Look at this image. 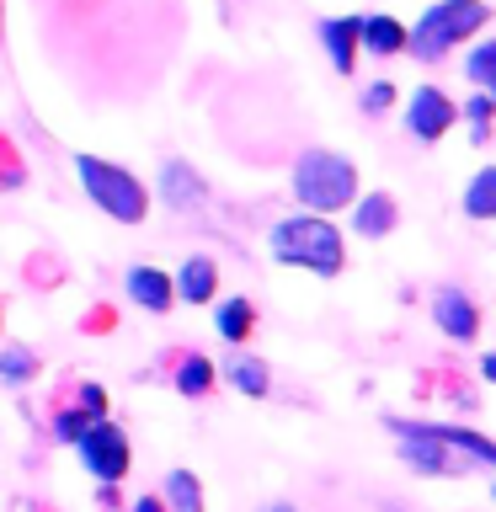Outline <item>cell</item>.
Returning a JSON list of instances; mask_svg holds the SVG:
<instances>
[{
  "label": "cell",
  "mask_w": 496,
  "mask_h": 512,
  "mask_svg": "<svg viewBox=\"0 0 496 512\" xmlns=\"http://www.w3.org/2000/svg\"><path fill=\"white\" fill-rule=\"evenodd\" d=\"M272 256H278V262H294V267H310L320 278H336L347 251H342V235H336L331 219L294 214L272 230Z\"/></svg>",
  "instance_id": "6da1fadb"
},
{
  "label": "cell",
  "mask_w": 496,
  "mask_h": 512,
  "mask_svg": "<svg viewBox=\"0 0 496 512\" xmlns=\"http://www.w3.org/2000/svg\"><path fill=\"white\" fill-rule=\"evenodd\" d=\"M352 192H358V171H352L347 155H331V150H304L299 166H294V198L304 208H347Z\"/></svg>",
  "instance_id": "7a4b0ae2"
},
{
  "label": "cell",
  "mask_w": 496,
  "mask_h": 512,
  "mask_svg": "<svg viewBox=\"0 0 496 512\" xmlns=\"http://www.w3.org/2000/svg\"><path fill=\"white\" fill-rule=\"evenodd\" d=\"M486 6L480 0H438L422 22H416V32H411V54L416 59H443L454 43H464L475 27H486Z\"/></svg>",
  "instance_id": "3957f363"
},
{
  "label": "cell",
  "mask_w": 496,
  "mask_h": 512,
  "mask_svg": "<svg viewBox=\"0 0 496 512\" xmlns=\"http://www.w3.org/2000/svg\"><path fill=\"white\" fill-rule=\"evenodd\" d=\"M75 171H80V182H86V192L107 208L112 219H123V224H139L144 219V187L128 171L107 166V160H96V155H80Z\"/></svg>",
  "instance_id": "277c9868"
},
{
  "label": "cell",
  "mask_w": 496,
  "mask_h": 512,
  "mask_svg": "<svg viewBox=\"0 0 496 512\" xmlns=\"http://www.w3.org/2000/svg\"><path fill=\"white\" fill-rule=\"evenodd\" d=\"M80 459H86V470L96 480H123L128 475V438L112 422H91V432L80 438Z\"/></svg>",
  "instance_id": "5b68a950"
},
{
  "label": "cell",
  "mask_w": 496,
  "mask_h": 512,
  "mask_svg": "<svg viewBox=\"0 0 496 512\" xmlns=\"http://www.w3.org/2000/svg\"><path fill=\"white\" fill-rule=\"evenodd\" d=\"M448 123H454V102H448L443 91H432V86H422L411 96V112H406V128L416 139H443L448 134Z\"/></svg>",
  "instance_id": "8992f818"
},
{
  "label": "cell",
  "mask_w": 496,
  "mask_h": 512,
  "mask_svg": "<svg viewBox=\"0 0 496 512\" xmlns=\"http://www.w3.org/2000/svg\"><path fill=\"white\" fill-rule=\"evenodd\" d=\"M432 315H438V326L454 336V342H475L480 315H475V304L464 299L459 288H438V294H432Z\"/></svg>",
  "instance_id": "52a82bcc"
},
{
  "label": "cell",
  "mask_w": 496,
  "mask_h": 512,
  "mask_svg": "<svg viewBox=\"0 0 496 512\" xmlns=\"http://www.w3.org/2000/svg\"><path fill=\"white\" fill-rule=\"evenodd\" d=\"M320 38H326V54H331V64L347 75V70H352V59H358L363 22H358V16H342V22H326V27H320Z\"/></svg>",
  "instance_id": "ba28073f"
},
{
  "label": "cell",
  "mask_w": 496,
  "mask_h": 512,
  "mask_svg": "<svg viewBox=\"0 0 496 512\" xmlns=\"http://www.w3.org/2000/svg\"><path fill=\"white\" fill-rule=\"evenodd\" d=\"M128 299H139L144 310H171V278L166 272H155V267H134L128 272Z\"/></svg>",
  "instance_id": "9c48e42d"
},
{
  "label": "cell",
  "mask_w": 496,
  "mask_h": 512,
  "mask_svg": "<svg viewBox=\"0 0 496 512\" xmlns=\"http://www.w3.org/2000/svg\"><path fill=\"white\" fill-rule=\"evenodd\" d=\"M214 283H219V272H214V256H192V262L182 267V299L187 304H208L214 299Z\"/></svg>",
  "instance_id": "30bf717a"
},
{
  "label": "cell",
  "mask_w": 496,
  "mask_h": 512,
  "mask_svg": "<svg viewBox=\"0 0 496 512\" xmlns=\"http://www.w3.org/2000/svg\"><path fill=\"white\" fill-rule=\"evenodd\" d=\"M464 214L470 219H496V166H486L464 187Z\"/></svg>",
  "instance_id": "8fae6325"
},
{
  "label": "cell",
  "mask_w": 496,
  "mask_h": 512,
  "mask_svg": "<svg viewBox=\"0 0 496 512\" xmlns=\"http://www.w3.org/2000/svg\"><path fill=\"white\" fill-rule=\"evenodd\" d=\"M363 43L374 48V54H395V48H406V27H400L395 16H368V22H363Z\"/></svg>",
  "instance_id": "7c38bea8"
},
{
  "label": "cell",
  "mask_w": 496,
  "mask_h": 512,
  "mask_svg": "<svg viewBox=\"0 0 496 512\" xmlns=\"http://www.w3.org/2000/svg\"><path fill=\"white\" fill-rule=\"evenodd\" d=\"M166 502H171V512H203V486H198V475H192V470H171V480H166Z\"/></svg>",
  "instance_id": "4fadbf2b"
},
{
  "label": "cell",
  "mask_w": 496,
  "mask_h": 512,
  "mask_svg": "<svg viewBox=\"0 0 496 512\" xmlns=\"http://www.w3.org/2000/svg\"><path fill=\"white\" fill-rule=\"evenodd\" d=\"M352 224H358L363 235H384V230L395 224V198H384V192L363 198V203H358V219H352Z\"/></svg>",
  "instance_id": "5bb4252c"
},
{
  "label": "cell",
  "mask_w": 496,
  "mask_h": 512,
  "mask_svg": "<svg viewBox=\"0 0 496 512\" xmlns=\"http://www.w3.org/2000/svg\"><path fill=\"white\" fill-rule=\"evenodd\" d=\"M432 438L448 443V448H464V454H475V459H486V464H496V443H486L470 427H432Z\"/></svg>",
  "instance_id": "9a60e30c"
},
{
  "label": "cell",
  "mask_w": 496,
  "mask_h": 512,
  "mask_svg": "<svg viewBox=\"0 0 496 512\" xmlns=\"http://www.w3.org/2000/svg\"><path fill=\"white\" fill-rule=\"evenodd\" d=\"M176 390H182V395H208V390H214V363H208V358H187L182 374H176Z\"/></svg>",
  "instance_id": "2e32d148"
},
{
  "label": "cell",
  "mask_w": 496,
  "mask_h": 512,
  "mask_svg": "<svg viewBox=\"0 0 496 512\" xmlns=\"http://www.w3.org/2000/svg\"><path fill=\"white\" fill-rule=\"evenodd\" d=\"M219 331H224V342H246V331H251V299H230L219 310Z\"/></svg>",
  "instance_id": "e0dca14e"
},
{
  "label": "cell",
  "mask_w": 496,
  "mask_h": 512,
  "mask_svg": "<svg viewBox=\"0 0 496 512\" xmlns=\"http://www.w3.org/2000/svg\"><path fill=\"white\" fill-rule=\"evenodd\" d=\"M464 70H470V80H475V86L486 91V96H496V43H480Z\"/></svg>",
  "instance_id": "ac0fdd59"
},
{
  "label": "cell",
  "mask_w": 496,
  "mask_h": 512,
  "mask_svg": "<svg viewBox=\"0 0 496 512\" xmlns=\"http://www.w3.org/2000/svg\"><path fill=\"white\" fill-rule=\"evenodd\" d=\"M166 198L171 203H198L203 198V182L187 166H166Z\"/></svg>",
  "instance_id": "d6986e66"
},
{
  "label": "cell",
  "mask_w": 496,
  "mask_h": 512,
  "mask_svg": "<svg viewBox=\"0 0 496 512\" xmlns=\"http://www.w3.org/2000/svg\"><path fill=\"white\" fill-rule=\"evenodd\" d=\"M230 379H235V390H246V395H262L267 390V368L256 363V358H235L230 363Z\"/></svg>",
  "instance_id": "ffe728a7"
},
{
  "label": "cell",
  "mask_w": 496,
  "mask_h": 512,
  "mask_svg": "<svg viewBox=\"0 0 496 512\" xmlns=\"http://www.w3.org/2000/svg\"><path fill=\"white\" fill-rule=\"evenodd\" d=\"M0 374H6V384H27V374H32V352H27V347H6V358H0Z\"/></svg>",
  "instance_id": "44dd1931"
},
{
  "label": "cell",
  "mask_w": 496,
  "mask_h": 512,
  "mask_svg": "<svg viewBox=\"0 0 496 512\" xmlns=\"http://www.w3.org/2000/svg\"><path fill=\"white\" fill-rule=\"evenodd\" d=\"M470 123H475V139H486V123H491V96L486 91L470 102Z\"/></svg>",
  "instance_id": "7402d4cb"
},
{
  "label": "cell",
  "mask_w": 496,
  "mask_h": 512,
  "mask_svg": "<svg viewBox=\"0 0 496 512\" xmlns=\"http://www.w3.org/2000/svg\"><path fill=\"white\" fill-rule=\"evenodd\" d=\"M390 102H395V86H390V80L368 86V96H363V107H368V112H379V107H390Z\"/></svg>",
  "instance_id": "603a6c76"
},
{
  "label": "cell",
  "mask_w": 496,
  "mask_h": 512,
  "mask_svg": "<svg viewBox=\"0 0 496 512\" xmlns=\"http://www.w3.org/2000/svg\"><path fill=\"white\" fill-rule=\"evenodd\" d=\"M80 406H86L96 422H102V406H107V400H102V390H96V384H86V390H80Z\"/></svg>",
  "instance_id": "cb8c5ba5"
},
{
  "label": "cell",
  "mask_w": 496,
  "mask_h": 512,
  "mask_svg": "<svg viewBox=\"0 0 496 512\" xmlns=\"http://www.w3.org/2000/svg\"><path fill=\"white\" fill-rule=\"evenodd\" d=\"M134 512H166V507H160L155 496H144V502H134Z\"/></svg>",
  "instance_id": "d4e9b609"
},
{
  "label": "cell",
  "mask_w": 496,
  "mask_h": 512,
  "mask_svg": "<svg viewBox=\"0 0 496 512\" xmlns=\"http://www.w3.org/2000/svg\"><path fill=\"white\" fill-rule=\"evenodd\" d=\"M486 379L496 384V352H491V358H486Z\"/></svg>",
  "instance_id": "484cf974"
},
{
  "label": "cell",
  "mask_w": 496,
  "mask_h": 512,
  "mask_svg": "<svg viewBox=\"0 0 496 512\" xmlns=\"http://www.w3.org/2000/svg\"><path fill=\"white\" fill-rule=\"evenodd\" d=\"M267 512H294V507H267Z\"/></svg>",
  "instance_id": "4316f807"
}]
</instances>
